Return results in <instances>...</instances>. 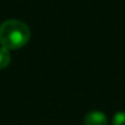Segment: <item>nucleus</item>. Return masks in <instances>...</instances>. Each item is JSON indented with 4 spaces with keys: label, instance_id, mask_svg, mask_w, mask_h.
Listing matches in <instances>:
<instances>
[{
    "label": "nucleus",
    "instance_id": "f257e3e1",
    "mask_svg": "<svg viewBox=\"0 0 125 125\" xmlns=\"http://www.w3.org/2000/svg\"><path fill=\"white\" fill-rule=\"evenodd\" d=\"M30 38V27L20 20H6L0 25V44L9 50L25 47Z\"/></svg>",
    "mask_w": 125,
    "mask_h": 125
},
{
    "label": "nucleus",
    "instance_id": "f03ea898",
    "mask_svg": "<svg viewBox=\"0 0 125 125\" xmlns=\"http://www.w3.org/2000/svg\"><path fill=\"white\" fill-rule=\"evenodd\" d=\"M85 125H108V118L104 113L99 110L88 112L83 118Z\"/></svg>",
    "mask_w": 125,
    "mask_h": 125
},
{
    "label": "nucleus",
    "instance_id": "7ed1b4c3",
    "mask_svg": "<svg viewBox=\"0 0 125 125\" xmlns=\"http://www.w3.org/2000/svg\"><path fill=\"white\" fill-rule=\"evenodd\" d=\"M11 61V54L10 50L1 47L0 48V70H3L5 68H8V65Z\"/></svg>",
    "mask_w": 125,
    "mask_h": 125
},
{
    "label": "nucleus",
    "instance_id": "20e7f679",
    "mask_svg": "<svg viewBox=\"0 0 125 125\" xmlns=\"http://www.w3.org/2000/svg\"><path fill=\"white\" fill-rule=\"evenodd\" d=\"M113 125H125V112H116L114 114Z\"/></svg>",
    "mask_w": 125,
    "mask_h": 125
}]
</instances>
